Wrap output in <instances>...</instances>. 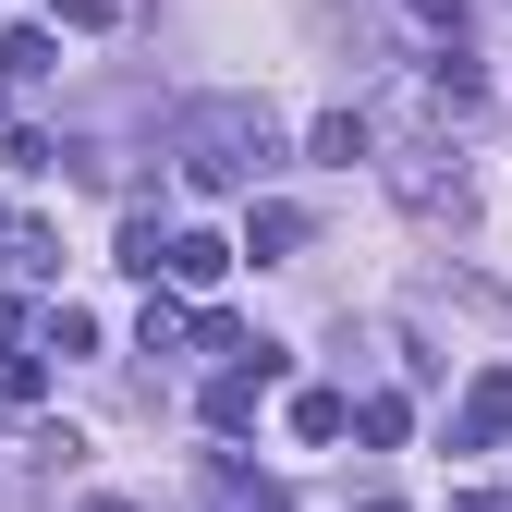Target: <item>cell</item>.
Instances as JSON below:
<instances>
[{"label": "cell", "mask_w": 512, "mask_h": 512, "mask_svg": "<svg viewBox=\"0 0 512 512\" xmlns=\"http://www.w3.org/2000/svg\"><path fill=\"white\" fill-rule=\"evenodd\" d=\"M171 159L208 183V196H256V183L281 171V122L256 98H183L171 110Z\"/></svg>", "instance_id": "cell-1"}, {"label": "cell", "mask_w": 512, "mask_h": 512, "mask_svg": "<svg viewBox=\"0 0 512 512\" xmlns=\"http://www.w3.org/2000/svg\"><path fill=\"white\" fill-rule=\"evenodd\" d=\"M391 183H403V208H427V220H464V159L439 171V147H391Z\"/></svg>", "instance_id": "cell-2"}, {"label": "cell", "mask_w": 512, "mask_h": 512, "mask_svg": "<svg viewBox=\"0 0 512 512\" xmlns=\"http://www.w3.org/2000/svg\"><path fill=\"white\" fill-rule=\"evenodd\" d=\"M500 439H512V366H488L476 391L452 403V452H500Z\"/></svg>", "instance_id": "cell-3"}, {"label": "cell", "mask_w": 512, "mask_h": 512, "mask_svg": "<svg viewBox=\"0 0 512 512\" xmlns=\"http://www.w3.org/2000/svg\"><path fill=\"white\" fill-rule=\"evenodd\" d=\"M269 391H281V354H269V342H256L244 366H220V378H208V427H244V415H256V403H269Z\"/></svg>", "instance_id": "cell-4"}, {"label": "cell", "mask_w": 512, "mask_h": 512, "mask_svg": "<svg viewBox=\"0 0 512 512\" xmlns=\"http://www.w3.org/2000/svg\"><path fill=\"white\" fill-rule=\"evenodd\" d=\"M244 256H256V269H269V256H305V208L293 196H256L244 208Z\"/></svg>", "instance_id": "cell-5"}, {"label": "cell", "mask_w": 512, "mask_h": 512, "mask_svg": "<svg viewBox=\"0 0 512 512\" xmlns=\"http://www.w3.org/2000/svg\"><path fill=\"white\" fill-rule=\"evenodd\" d=\"M220 269H232V244H220V232H171V281H183V293H208Z\"/></svg>", "instance_id": "cell-6"}, {"label": "cell", "mask_w": 512, "mask_h": 512, "mask_svg": "<svg viewBox=\"0 0 512 512\" xmlns=\"http://www.w3.org/2000/svg\"><path fill=\"white\" fill-rule=\"evenodd\" d=\"M37 74H61V49H49V25H13L0 37V86H37Z\"/></svg>", "instance_id": "cell-7"}, {"label": "cell", "mask_w": 512, "mask_h": 512, "mask_svg": "<svg viewBox=\"0 0 512 512\" xmlns=\"http://www.w3.org/2000/svg\"><path fill=\"white\" fill-rule=\"evenodd\" d=\"M342 427H354L342 391H293V439H342Z\"/></svg>", "instance_id": "cell-8"}, {"label": "cell", "mask_w": 512, "mask_h": 512, "mask_svg": "<svg viewBox=\"0 0 512 512\" xmlns=\"http://www.w3.org/2000/svg\"><path fill=\"white\" fill-rule=\"evenodd\" d=\"M427 86H439V98H452V110H476V98H488V74H476V61H464V49H439V61H427Z\"/></svg>", "instance_id": "cell-9"}, {"label": "cell", "mask_w": 512, "mask_h": 512, "mask_svg": "<svg viewBox=\"0 0 512 512\" xmlns=\"http://www.w3.org/2000/svg\"><path fill=\"white\" fill-rule=\"evenodd\" d=\"M366 147H378V135H366V110H330V122H317V159H342V171H354Z\"/></svg>", "instance_id": "cell-10"}, {"label": "cell", "mask_w": 512, "mask_h": 512, "mask_svg": "<svg viewBox=\"0 0 512 512\" xmlns=\"http://www.w3.org/2000/svg\"><path fill=\"white\" fill-rule=\"evenodd\" d=\"M135 342H147V354H171V342H196V317H183L171 293H147V317H135Z\"/></svg>", "instance_id": "cell-11"}, {"label": "cell", "mask_w": 512, "mask_h": 512, "mask_svg": "<svg viewBox=\"0 0 512 512\" xmlns=\"http://www.w3.org/2000/svg\"><path fill=\"white\" fill-rule=\"evenodd\" d=\"M0 256H13V269H25V281H49V269H61V244H49L37 220H13V244H0Z\"/></svg>", "instance_id": "cell-12"}, {"label": "cell", "mask_w": 512, "mask_h": 512, "mask_svg": "<svg viewBox=\"0 0 512 512\" xmlns=\"http://www.w3.org/2000/svg\"><path fill=\"white\" fill-rule=\"evenodd\" d=\"M354 427H366V439H403L415 415H403V391H366V403H354Z\"/></svg>", "instance_id": "cell-13"}, {"label": "cell", "mask_w": 512, "mask_h": 512, "mask_svg": "<svg viewBox=\"0 0 512 512\" xmlns=\"http://www.w3.org/2000/svg\"><path fill=\"white\" fill-rule=\"evenodd\" d=\"M220 500H232V512H281V488H269V476H244V464H220Z\"/></svg>", "instance_id": "cell-14"}, {"label": "cell", "mask_w": 512, "mask_h": 512, "mask_svg": "<svg viewBox=\"0 0 512 512\" xmlns=\"http://www.w3.org/2000/svg\"><path fill=\"white\" fill-rule=\"evenodd\" d=\"M37 13H61V25H110L122 0H37Z\"/></svg>", "instance_id": "cell-15"}, {"label": "cell", "mask_w": 512, "mask_h": 512, "mask_svg": "<svg viewBox=\"0 0 512 512\" xmlns=\"http://www.w3.org/2000/svg\"><path fill=\"white\" fill-rule=\"evenodd\" d=\"M415 25H439V37H464V0H415Z\"/></svg>", "instance_id": "cell-16"}, {"label": "cell", "mask_w": 512, "mask_h": 512, "mask_svg": "<svg viewBox=\"0 0 512 512\" xmlns=\"http://www.w3.org/2000/svg\"><path fill=\"white\" fill-rule=\"evenodd\" d=\"M13 342H25V305H0V366H13Z\"/></svg>", "instance_id": "cell-17"}, {"label": "cell", "mask_w": 512, "mask_h": 512, "mask_svg": "<svg viewBox=\"0 0 512 512\" xmlns=\"http://www.w3.org/2000/svg\"><path fill=\"white\" fill-rule=\"evenodd\" d=\"M452 512H512V500H500V488H464V500H452Z\"/></svg>", "instance_id": "cell-18"}, {"label": "cell", "mask_w": 512, "mask_h": 512, "mask_svg": "<svg viewBox=\"0 0 512 512\" xmlns=\"http://www.w3.org/2000/svg\"><path fill=\"white\" fill-rule=\"evenodd\" d=\"M0 512H25V500H13V488H0Z\"/></svg>", "instance_id": "cell-19"}, {"label": "cell", "mask_w": 512, "mask_h": 512, "mask_svg": "<svg viewBox=\"0 0 512 512\" xmlns=\"http://www.w3.org/2000/svg\"><path fill=\"white\" fill-rule=\"evenodd\" d=\"M366 512H403V500H366Z\"/></svg>", "instance_id": "cell-20"}, {"label": "cell", "mask_w": 512, "mask_h": 512, "mask_svg": "<svg viewBox=\"0 0 512 512\" xmlns=\"http://www.w3.org/2000/svg\"><path fill=\"white\" fill-rule=\"evenodd\" d=\"M0 244H13V220H0Z\"/></svg>", "instance_id": "cell-21"}]
</instances>
